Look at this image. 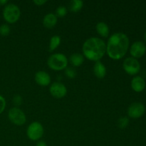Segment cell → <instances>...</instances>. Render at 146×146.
Listing matches in <instances>:
<instances>
[{
    "instance_id": "277c9868",
    "label": "cell",
    "mask_w": 146,
    "mask_h": 146,
    "mask_svg": "<svg viewBox=\"0 0 146 146\" xmlns=\"http://www.w3.org/2000/svg\"><path fill=\"white\" fill-rule=\"evenodd\" d=\"M3 17L7 23L14 24L17 22L21 16V11L18 6L15 4H8L3 9Z\"/></svg>"
},
{
    "instance_id": "9c48e42d",
    "label": "cell",
    "mask_w": 146,
    "mask_h": 146,
    "mask_svg": "<svg viewBox=\"0 0 146 146\" xmlns=\"http://www.w3.org/2000/svg\"><path fill=\"white\" fill-rule=\"evenodd\" d=\"M145 111V108L143 104L139 102H135L129 106L127 113L128 116L131 118H138L143 115Z\"/></svg>"
},
{
    "instance_id": "ffe728a7",
    "label": "cell",
    "mask_w": 146,
    "mask_h": 146,
    "mask_svg": "<svg viewBox=\"0 0 146 146\" xmlns=\"http://www.w3.org/2000/svg\"><path fill=\"white\" fill-rule=\"evenodd\" d=\"M67 8L65 7V6H59V7H57L56 10V15L57 17H61V18H63V17H65L67 14Z\"/></svg>"
},
{
    "instance_id": "d6986e66",
    "label": "cell",
    "mask_w": 146,
    "mask_h": 146,
    "mask_svg": "<svg viewBox=\"0 0 146 146\" xmlns=\"http://www.w3.org/2000/svg\"><path fill=\"white\" fill-rule=\"evenodd\" d=\"M129 122V118L128 117H121L118 121V127L121 128V129H124V128H125L128 126Z\"/></svg>"
},
{
    "instance_id": "ba28073f",
    "label": "cell",
    "mask_w": 146,
    "mask_h": 146,
    "mask_svg": "<svg viewBox=\"0 0 146 146\" xmlns=\"http://www.w3.org/2000/svg\"><path fill=\"white\" fill-rule=\"evenodd\" d=\"M51 95L56 98H62L67 94V88L61 82H54L49 88Z\"/></svg>"
},
{
    "instance_id": "5b68a950",
    "label": "cell",
    "mask_w": 146,
    "mask_h": 146,
    "mask_svg": "<svg viewBox=\"0 0 146 146\" xmlns=\"http://www.w3.org/2000/svg\"><path fill=\"white\" fill-rule=\"evenodd\" d=\"M44 129L42 124L38 121H34L29 124L27 129V135L31 141H36L42 138Z\"/></svg>"
},
{
    "instance_id": "4316f807",
    "label": "cell",
    "mask_w": 146,
    "mask_h": 146,
    "mask_svg": "<svg viewBox=\"0 0 146 146\" xmlns=\"http://www.w3.org/2000/svg\"><path fill=\"white\" fill-rule=\"evenodd\" d=\"M8 3L7 0H0V6H6Z\"/></svg>"
},
{
    "instance_id": "484cf974",
    "label": "cell",
    "mask_w": 146,
    "mask_h": 146,
    "mask_svg": "<svg viewBox=\"0 0 146 146\" xmlns=\"http://www.w3.org/2000/svg\"><path fill=\"white\" fill-rule=\"evenodd\" d=\"M36 146H47V145L46 143V142H44V141H40L37 143Z\"/></svg>"
},
{
    "instance_id": "52a82bcc",
    "label": "cell",
    "mask_w": 146,
    "mask_h": 146,
    "mask_svg": "<svg viewBox=\"0 0 146 146\" xmlns=\"http://www.w3.org/2000/svg\"><path fill=\"white\" fill-rule=\"evenodd\" d=\"M123 68L127 74L131 76H134L138 74L141 70V64L136 58L128 57L124 60Z\"/></svg>"
},
{
    "instance_id": "7a4b0ae2",
    "label": "cell",
    "mask_w": 146,
    "mask_h": 146,
    "mask_svg": "<svg viewBox=\"0 0 146 146\" xmlns=\"http://www.w3.org/2000/svg\"><path fill=\"white\" fill-rule=\"evenodd\" d=\"M83 55L92 61H100L106 53V44L98 37H91L86 40L82 46Z\"/></svg>"
},
{
    "instance_id": "3957f363",
    "label": "cell",
    "mask_w": 146,
    "mask_h": 146,
    "mask_svg": "<svg viewBox=\"0 0 146 146\" xmlns=\"http://www.w3.org/2000/svg\"><path fill=\"white\" fill-rule=\"evenodd\" d=\"M68 60L66 55L61 53H56L48 57L47 65L51 69L56 71L64 70L68 66Z\"/></svg>"
},
{
    "instance_id": "2e32d148",
    "label": "cell",
    "mask_w": 146,
    "mask_h": 146,
    "mask_svg": "<svg viewBox=\"0 0 146 146\" xmlns=\"http://www.w3.org/2000/svg\"><path fill=\"white\" fill-rule=\"evenodd\" d=\"M69 61L75 67H78L82 65L84 62V56L79 53H74L69 57Z\"/></svg>"
},
{
    "instance_id": "d4e9b609",
    "label": "cell",
    "mask_w": 146,
    "mask_h": 146,
    "mask_svg": "<svg viewBox=\"0 0 146 146\" xmlns=\"http://www.w3.org/2000/svg\"><path fill=\"white\" fill-rule=\"evenodd\" d=\"M33 2L36 6H42L47 2L46 0H34Z\"/></svg>"
},
{
    "instance_id": "8992f818",
    "label": "cell",
    "mask_w": 146,
    "mask_h": 146,
    "mask_svg": "<svg viewBox=\"0 0 146 146\" xmlns=\"http://www.w3.org/2000/svg\"><path fill=\"white\" fill-rule=\"evenodd\" d=\"M8 118L12 123L16 125H22L27 121L25 113L18 107H13L9 111Z\"/></svg>"
},
{
    "instance_id": "ac0fdd59",
    "label": "cell",
    "mask_w": 146,
    "mask_h": 146,
    "mask_svg": "<svg viewBox=\"0 0 146 146\" xmlns=\"http://www.w3.org/2000/svg\"><path fill=\"white\" fill-rule=\"evenodd\" d=\"M83 7H84V1L82 0H72L69 3V9L71 12H78L81 11Z\"/></svg>"
},
{
    "instance_id": "603a6c76",
    "label": "cell",
    "mask_w": 146,
    "mask_h": 146,
    "mask_svg": "<svg viewBox=\"0 0 146 146\" xmlns=\"http://www.w3.org/2000/svg\"><path fill=\"white\" fill-rule=\"evenodd\" d=\"M6 100L1 95H0V114L2 113L6 108Z\"/></svg>"
},
{
    "instance_id": "8fae6325",
    "label": "cell",
    "mask_w": 146,
    "mask_h": 146,
    "mask_svg": "<svg viewBox=\"0 0 146 146\" xmlns=\"http://www.w3.org/2000/svg\"><path fill=\"white\" fill-rule=\"evenodd\" d=\"M34 79L36 83L41 86H47L51 83V76L44 71H39L36 73Z\"/></svg>"
},
{
    "instance_id": "cb8c5ba5",
    "label": "cell",
    "mask_w": 146,
    "mask_h": 146,
    "mask_svg": "<svg viewBox=\"0 0 146 146\" xmlns=\"http://www.w3.org/2000/svg\"><path fill=\"white\" fill-rule=\"evenodd\" d=\"M13 102L16 106H20L22 104V98L19 95L14 96V98H13Z\"/></svg>"
},
{
    "instance_id": "5bb4252c",
    "label": "cell",
    "mask_w": 146,
    "mask_h": 146,
    "mask_svg": "<svg viewBox=\"0 0 146 146\" xmlns=\"http://www.w3.org/2000/svg\"><path fill=\"white\" fill-rule=\"evenodd\" d=\"M107 73L106 66L101 61H98L94 65V74L98 78H104Z\"/></svg>"
},
{
    "instance_id": "4fadbf2b",
    "label": "cell",
    "mask_w": 146,
    "mask_h": 146,
    "mask_svg": "<svg viewBox=\"0 0 146 146\" xmlns=\"http://www.w3.org/2000/svg\"><path fill=\"white\" fill-rule=\"evenodd\" d=\"M131 87L135 92H142L145 88V81L141 76H135L131 81Z\"/></svg>"
},
{
    "instance_id": "7c38bea8",
    "label": "cell",
    "mask_w": 146,
    "mask_h": 146,
    "mask_svg": "<svg viewBox=\"0 0 146 146\" xmlns=\"http://www.w3.org/2000/svg\"><path fill=\"white\" fill-rule=\"evenodd\" d=\"M58 17L54 13H48L43 19V25L46 29H52L56 25Z\"/></svg>"
},
{
    "instance_id": "44dd1931",
    "label": "cell",
    "mask_w": 146,
    "mask_h": 146,
    "mask_svg": "<svg viewBox=\"0 0 146 146\" xmlns=\"http://www.w3.org/2000/svg\"><path fill=\"white\" fill-rule=\"evenodd\" d=\"M11 31L10 27L7 24H3L0 26V35L2 36H7Z\"/></svg>"
},
{
    "instance_id": "83f0119b",
    "label": "cell",
    "mask_w": 146,
    "mask_h": 146,
    "mask_svg": "<svg viewBox=\"0 0 146 146\" xmlns=\"http://www.w3.org/2000/svg\"><path fill=\"white\" fill-rule=\"evenodd\" d=\"M144 37H145V39L146 40V31H145V35H144Z\"/></svg>"
},
{
    "instance_id": "9a60e30c",
    "label": "cell",
    "mask_w": 146,
    "mask_h": 146,
    "mask_svg": "<svg viewBox=\"0 0 146 146\" xmlns=\"http://www.w3.org/2000/svg\"><path fill=\"white\" fill-rule=\"evenodd\" d=\"M96 29L97 33H98L101 37L106 38V37H108V35H109V27L107 25V24H106L104 21H100V22H98V24H96Z\"/></svg>"
},
{
    "instance_id": "e0dca14e",
    "label": "cell",
    "mask_w": 146,
    "mask_h": 146,
    "mask_svg": "<svg viewBox=\"0 0 146 146\" xmlns=\"http://www.w3.org/2000/svg\"><path fill=\"white\" fill-rule=\"evenodd\" d=\"M61 38L60 36L54 35L50 38L49 46H48V51L49 52H52L54 50L56 49L61 44Z\"/></svg>"
},
{
    "instance_id": "7402d4cb",
    "label": "cell",
    "mask_w": 146,
    "mask_h": 146,
    "mask_svg": "<svg viewBox=\"0 0 146 146\" xmlns=\"http://www.w3.org/2000/svg\"><path fill=\"white\" fill-rule=\"evenodd\" d=\"M65 74L68 78H74L76 76V71L73 67H66L65 68Z\"/></svg>"
},
{
    "instance_id": "30bf717a",
    "label": "cell",
    "mask_w": 146,
    "mask_h": 146,
    "mask_svg": "<svg viewBox=\"0 0 146 146\" xmlns=\"http://www.w3.org/2000/svg\"><path fill=\"white\" fill-rule=\"evenodd\" d=\"M146 46L143 41H138L134 42L130 48V54L133 58H141L145 54Z\"/></svg>"
},
{
    "instance_id": "6da1fadb",
    "label": "cell",
    "mask_w": 146,
    "mask_h": 146,
    "mask_svg": "<svg viewBox=\"0 0 146 146\" xmlns=\"http://www.w3.org/2000/svg\"><path fill=\"white\" fill-rule=\"evenodd\" d=\"M128 36L123 32H116L109 37L106 44V53L113 60L121 59L129 48Z\"/></svg>"
}]
</instances>
